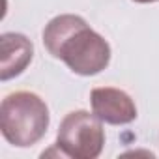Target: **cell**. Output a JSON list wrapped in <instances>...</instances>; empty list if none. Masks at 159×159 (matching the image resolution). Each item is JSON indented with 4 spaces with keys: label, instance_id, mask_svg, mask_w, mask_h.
<instances>
[{
    "label": "cell",
    "instance_id": "obj_6",
    "mask_svg": "<svg viewBox=\"0 0 159 159\" xmlns=\"http://www.w3.org/2000/svg\"><path fill=\"white\" fill-rule=\"evenodd\" d=\"M133 2H139V4H150V2H157V0H133Z\"/></svg>",
    "mask_w": 159,
    "mask_h": 159
},
{
    "label": "cell",
    "instance_id": "obj_5",
    "mask_svg": "<svg viewBox=\"0 0 159 159\" xmlns=\"http://www.w3.org/2000/svg\"><path fill=\"white\" fill-rule=\"evenodd\" d=\"M0 54H2L0 56V79L10 81L21 75L32 62L34 45L23 34L6 32L0 38Z\"/></svg>",
    "mask_w": 159,
    "mask_h": 159
},
{
    "label": "cell",
    "instance_id": "obj_1",
    "mask_svg": "<svg viewBox=\"0 0 159 159\" xmlns=\"http://www.w3.org/2000/svg\"><path fill=\"white\" fill-rule=\"evenodd\" d=\"M43 45L73 73L90 77L101 73L111 62V47L103 36L79 15H58L43 30Z\"/></svg>",
    "mask_w": 159,
    "mask_h": 159
},
{
    "label": "cell",
    "instance_id": "obj_3",
    "mask_svg": "<svg viewBox=\"0 0 159 159\" xmlns=\"http://www.w3.org/2000/svg\"><path fill=\"white\" fill-rule=\"evenodd\" d=\"M103 122L92 112L73 111L69 112L56 135V146L62 155L75 159H96L105 146Z\"/></svg>",
    "mask_w": 159,
    "mask_h": 159
},
{
    "label": "cell",
    "instance_id": "obj_2",
    "mask_svg": "<svg viewBox=\"0 0 159 159\" xmlns=\"http://www.w3.org/2000/svg\"><path fill=\"white\" fill-rule=\"evenodd\" d=\"M49 122L51 116L45 101L32 92H13L0 105L2 135L17 148H28L39 142L49 129Z\"/></svg>",
    "mask_w": 159,
    "mask_h": 159
},
{
    "label": "cell",
    "instance_id": "obj_4",
    "mask_svg": "<svg viewBox=\"0 0 159 159\" xmlns=\"http://www.w3.org/2000/svg\"><path fill=\"white\" fill-rule=\"evenodd\" d=\"M92 112L111 125H125L137 118V107L129 94L118 88H94L90 94Z\"/></svg>",
    "mask_w": 159,
    "mask_h": 159
}]
</instances>
